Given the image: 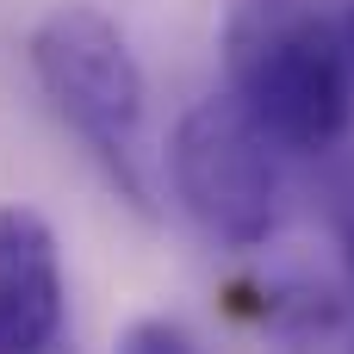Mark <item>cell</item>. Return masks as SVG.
I'll return each instance as SVG.
<instances>
[{"mask_svg": "<svg viewBox=\"0 0 354 354\" xmlns=\"http://www.w3.org/2000/svg\"><path fill=\"white\" fill-rule=\"evenodd\" d=\"M31 75L56 118L100 162L112 193L156 218V149H149V81L131 37L87 0H68L31 31Z\"/></svg>", "mask_w": 354, "mask_h": 354, "instance_id": "cell-1", "label": "cell"}, {"mask_svg": "<svg viewBox=\"0 0 354 354\" xmlns=\"http://www.w3.org/2000/svg\"><path fill=\"white\" fill-rule=\"evenodd\" d=\"M230 100L292 156H336L354 124V68L336 19L317 0L299 6H230L224 12Z\"/></svg>", "mask_w": 354, "mask_h": 354, "instance_id": "cell-2", "label": "cell"}, {"mask_svg": "<svg viewBox=\"0 0 354 354\" xmlns=\"http://www.w3.org/2000/svg\"><path fill=\"white\" fill-rule=\"evenodd\" d=\"M168 187L212 243L243 255L280 230L292 199L286 156L230 93H205L180 112L168 137Z\"/></svg>", "mask_w": 354, "mask_h": 354, "instance_id": "cell-3", "label": "cell"}, {"mask_svg": "<svg viewBox=\"0 0 354 354\" xmlns=\"http://www.w3.org/2000/svg\"><path fill=\"white\" fill-rule=\"evenodd\" d=\"M62 255L37 205H0V354L62 348Z\"/></svg>", "mask_w": 354, "mask_h": 354, "instance_id": "cell-4", "label": "cell"}, {"mask_svg": "<svg viewBox=\"0 0 354 354\" xmlns=\"http://www.w3.org/2000/svg\"><path fill=\"white\" fill-rule=\"evenodd\" d=\"M324 212H330V230L342 243V261H348V280H354V149H342L324 174Z\"/></svg>", "mask_w": 354, "mask_h": 354, "instance_id": "cell-5", "label": "cell"}, {"mask_svg": "<svg viewBox=\"0 0 354 354\" xmlns=\"http://www.w3.org/2000/svg\"><path fill=\"white\" fill-rule=\"evenodd\" d=\"M118 354H205L199 336L174 317H137L124 336H118Z\"/></svg>", "mask_w": 354, "mask_h": 354, "instance_id": "cell-6", "label": "cell"}, {"mask_svg": "<svg viewBox=\"0 0 354 354\" xmlns=\"http://www.w3.org/2000/svg\"><path fill=\"white\" fill-rule=\"evenodd\" d=\"M336 31H342V50H348V68H354V0H348V12L336 19Z\"/></svg>", "mask_w": 354, "mask_h": 354, "instance_id": "cell-7", "label": "cell"}]
</instances>
